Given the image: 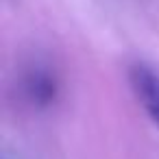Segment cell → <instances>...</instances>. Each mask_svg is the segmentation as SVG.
<instances>
[{
  "label": "cell",
  "instance_id": "1",
  "mask_svg": "<svg viewBox=\"0 0 159 159\" xmlns=\"http://www.w3.org/2000/svg\"><path fill=\"white\" fill-rule=\"evenodd\" d=\"M129 81L144 111L150 116L152 122L159 124V76L150 68L135 63L129 70Z\"/></svg>",
  "mask_w": 159,
  "mask_h": 159
},
{
  "label": "cell",
  "instance_id": "2",
  "mask_svg": "<svg viewBox=\"0 0 159 159\" xmlns=\"http://www.w3.org/2000/svg\"><path fill=\"white\" fill-rule=\"evenodd\" d=\"M24 96L31 100L35 107H46L55 100L57 96V81L50 72L46 70H31L24 79Z\"/></svg>",
  "mask_w": 159,
  "mask_h": 159
}]
</instances>
